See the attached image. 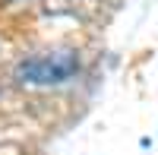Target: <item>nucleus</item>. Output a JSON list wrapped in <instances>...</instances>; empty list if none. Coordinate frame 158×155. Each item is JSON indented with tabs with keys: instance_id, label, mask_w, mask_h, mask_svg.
<instances>
[{
	"instance_id": "nucleus-1",
	"label": "nucleus",
	"mask_w": 158,
	"mask_h": 155,
	"mask_svg": "<svg viewBox=\"0 0 158 155\" xmlns=\"http://www.w3.org/2000/svg\"><path fill=\"white\" fill-rule=\"evenodd\" d=\"M79 70L76 54H44V57H25L16 67V79L29 86H60L73 79Z\"/></svg>"
}]
</instances>
